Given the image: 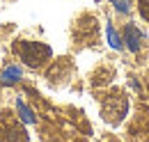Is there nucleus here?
I'll return each mask as SVG.
<instances>
[{
    "mask_svg": "<svg viewBox=\"0 0 149 142\" xmlns=\"http://www.w3.org/2000/svg\"><path fill=\"white\" fill-rule=\"evenodd\" d=\"M108 39H110V46H112V48H122V39H119L117 32L112 30V25H108Z\"/></svg>",
    "mask_w": 149,
    "mask_h": 142,
    "instance_id": "0eeeda50",
    "label": "nucleus"
},
{
    "mask_svg": "<svg viewBox=\"0 0 149 142\" xmlns=\"http://www.w3.org/2000/svg\"><path fill=\"white\" fill-rule=\"evenodd\" d=\"M16 108H19L21 119H23V122H28V124H32V122H35V115H32V112L25 108V103H23V101H16Z\"/></svg>",
    "mask_w": 149,
    "mask_h": 142,
    "instance_id": "39448f33",
    "label": "nucleus"
},
{
    "mask_svg": "<svg viewBox=\"0 0 149 142\" xmlns=\"http://www.w3.org/2000/svg\"><path fill=\"white\" fill-rule=\"evenodd\" d=\"M138 9H140V16L149 23V0H138Z\"/></svg>",
    "mask_w": 149,
    "mask_h": 142,
    "instance_id": "6e6552de",
    "label": "nucleus"
},
{
    "mask_svg": "<svg viewBox=\"0 0 149 142\" xmlns=\"http://www.w3.org/2000/svg\"><path fill=\"white\" fill-rule=\"evenodd\" d=\"M110 2L115 5V9L122 12V14H129V12H131V5H133V0H110Z\"/></svg>",
    "mask_w": 149,
    "mask_h": 142,
    "instance_id": "423d86ee",
    "label": "nucleus"
},
{
    "mask_svg": "<svg viewBox=\"0 0 149 142\" xmlns=\"http://www.w3.org/2000/svg\"><path fill=\"white\" fill-rule=\"evenodd\" d=\"M21 78V69L16 67V64H9V67H5V71H2V83L5 85H12V83H16Z\"/></svg>",
    "mask_w": 149,
    "mask_h": 142,
    "instance_id": "20e7f679",
    "label": "nucleus"
},
{
    "mask_svg": "<svg viewBox=\"0 0 149 142\" xmlns=\"http://www.w3.org/2000/svg\"><path fill=\"white\" fill-rule=\"evenodd\" d=\"M124 115H126V99H124V94L108 96L106 103H103V117L110 124H117L119 119H124Z\"/></svg>",
    "mask_w": 149,
    "mask_h": 142,
    "instance_id": "f03ea898",
    "label": "nucleus"
},
{
    "mask_svg": "<svg viewBox=\"0 0 149 142\" xmlns=\"http://www.w3.org/2000/svg\"><path fill=\"white\" fill-rule=\"evenodd\" d=\"M14 51L30 69H39L41 64L51 60V48L41 41H16Z\"/></svg>",
    "mask_w": 149,
    "mask_h": 142,
    "instance_id": "f257e3e1",
    "label": "nucleus"
},
{
    "mask_svg": "<svg viewBox=\"0 0 149 142\" xmlns=\"http://www.w3.org/2000/svg\"><path fill=\"white\" fill-rule=\"evenodd\" d=\"M142 32H140V28L138 25H133V23H129L126 28H124V41H126V46H129V51H133V53H138L140 51V46H142Z\"/></svg>",
    "mask_w": 149,
    "mask_h": 142,
    "instance_id": "7ed1b4c3",
    "label": "nucleus"
}]
</instances>
